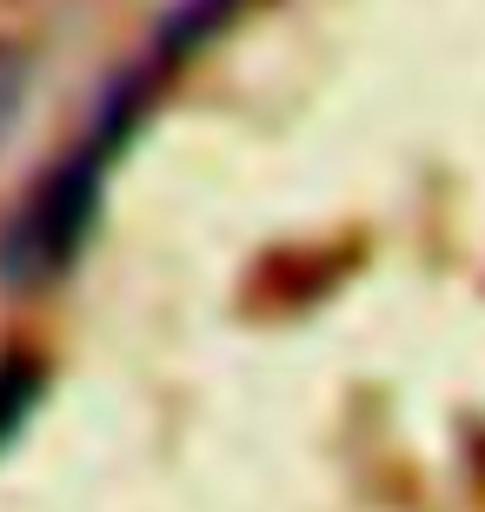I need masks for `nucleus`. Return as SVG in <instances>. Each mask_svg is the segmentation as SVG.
Instances as JSON below:
<instances>
[{
  "instance_id": "f257e3e1",
  "label": "nucleus",
  "mask_w": 485,
  "mask_h": 512,
  "mask_svg": "<svg viewBox=\"0 0 485 512\" xmlns=\"http://www.w3.org/2000/svg\"><path fill=\"white\" fill-rule=\"evenodd\" d=\"M226 14H233V0H173L167 20H160V34H153V47H147V67L153 60L167 67V60H180L187 47H200Z\"/></svg>"
},
{
  "instance_id": "f03ea898",
  "label": "nucleus",
  "mask_w": 485,
  "mask_h": 512,
  "mask_svg": "<svg viewBox=\"0 0 485 512\" xmlns=\"http://www.w3.org/2000/svg\"><path fill=\"white\" fill-rule=\"evenodd\" d=\"M14 107H20V60H14V54H0V133H7Z\"/></svg>"
}]
</instances>
